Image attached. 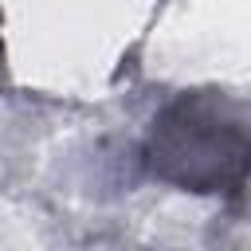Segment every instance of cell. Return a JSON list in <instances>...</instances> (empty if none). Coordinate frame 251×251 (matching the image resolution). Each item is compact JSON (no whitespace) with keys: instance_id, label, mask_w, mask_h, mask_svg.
<instances>
[{"instance_id":"obj_1","label":"cell","mask_w":251,"mask_h":251,"mask_svg":"<svg viewBox=\"0 0 251 251\" xmlns=\"http://www.w3.org/2000/svg\"><path fill=\"white\" fill-rule=\"evenodd\" d=\"M149 161L157 176L192 192L243 188L247 129L239 110L220 94H180L153 122Z\"/></svg>"}]
</instances>
